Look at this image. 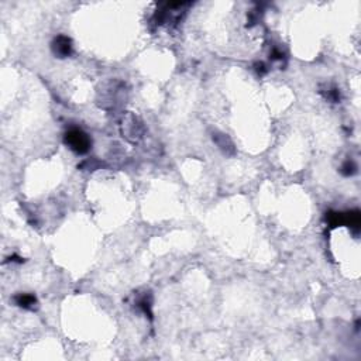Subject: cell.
Segmentation results:
<instances>
[{
  "label": "cell",
  "mask_w": 361,
  "mask_h": 361,
  "mask_svg": "<svg viewBox=\"0 0 361 361\" xmlns=\"http://www.w3.org/2000/svg\"><path fill=\"white\" fill-rule=\"evenodd\" d=\"M146 133V127L144 123L140 120L137 116L127 115L123 117L122 122V134L126 140H129L130 143H139L140 140L143 139Z\"/></svg>",
  "instance_id": "obj_1"
},
{
  "label": "cell",
  "mask_w": 361,
  "mask_h": 361,
  "mask_svg": "<svg viewBox=\"0 0 361 361\" xmlns=\"http://www.w3.org/2000/svg\"><path fill=\"white\" fill-rule=\"evenodd\" d=\"M355 169H357V167H355V164H354L353 161H347L346 164H343V167H341V172L344 174V175H353L354 172H355Z\"/></svg>",
  "instance_id": "obj_6"
},
{
  "label": "cell",
  "mask_w": 361,
  "mask_h": 361,
  "mask_svg": "<svg viewBox=\"0 0 361 361\" xmlns=\"http://www.w3.org/2000/svg\"><path fill=\"white\" fill-rule=\"evenodd\" d=\"M16 303L23 309H34V306L37 305V299L34 295L31 293H19L15 298Z\"/></svg>",
  "instance_id": "obj_4"
},
{
  "label": "cell",
  "mask_w": 361,
  "mask_h": 361,
  "mask_svg": "<svg viewBox=\"0 0 361 361\" xmlns=\"http://www.w3.org/2000/svg\"><path fill=\"white\" fill-rule=\"evenodd\" d=\"M65 143L72 151H75L78 154L88 153L89 148H91V144H92L89 136L79 129H71L70 131H67Z\"/></svg>",
  "instance_id": "obj_2"
},
{
  "label": "cell",
  "mask_w": 361,
  "mask_h": 361,
  "mask_svg": "<svg viewBox=\"0 0 361 361\" xmlns=\"http://www.w3.org/2000/svg\"><path fill=\"white\" fill-rule=\"evenodd\" d=\"M213 140H215L216 144L219 146V148L223 150L224 153H227V154L234 153V147H233V143H231L230 140L227 139L224 134H213Z\"/></svg>",
  "instance_id": "obj_5"
},
{
  "label": "cell",
  "mask_w": 361,
  "mask_h": 361,
  "mask_svg": "<svg viewBox=\"0 0 361 361\" xmlns=\"http://www.w3.org/2000/svg\"><path fill=\"white\" fill-rule=\"evenodd\" d=\"M53 51L57 57L60 58H65L72 53V44L71 40L65 36H58L53 43Z\"/></svg>",
  "instance_id": "obj_3"
}]
</instances>
